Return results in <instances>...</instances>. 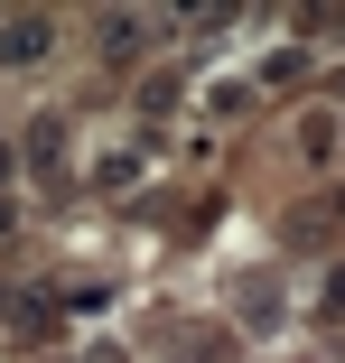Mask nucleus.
<instances>
[{"instance_id":"1","label":"nucleus","mask_w":345,"mask_h":363,"mask_svg":"<svg viewBox=\"0 0 345 363\" xmlns=\"http://www.w3.org/2000/svg\"><path fill=\"white\" fill-rule=\"evenodd\" d=\"M47 47H56V19H0V56L28 65V56H47Z\"/></svg>"},{"instance_id":"3","label":"nucleus","mask_w":345,"mask_h":363,"mask_svg":"<svg viewBox=\"0 0 345 363\" xmlns=\"http://www.w3.org/2000/svg\"><path fill=\"white\" fill-rule=\"evenodd\" d=\"M0 233H10V205H0Z\"/></svg>"},{"instance_id":"2","label":"nucleus","mask_w":345,"mask_h":363,"mask_svg":"<svg viewBox=\"0 0 345 363\" xmlns=\"http://www.w3.org/2000/svg\"><path fill=\"white\" fill-rule=\"evenodd\" d=\"M327 317H345V261L327 270Z\"/></svg>"}]
</instances>
